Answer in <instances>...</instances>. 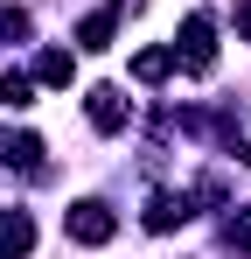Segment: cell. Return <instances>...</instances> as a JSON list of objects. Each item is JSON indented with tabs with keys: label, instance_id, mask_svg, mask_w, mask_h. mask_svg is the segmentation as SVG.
I'll list each match as a JSON object with an SVG mask.
<instances>
[{
	"label": "cell",
	"instance_id": "obj_1",
	"mask_svg": "<svg viewBox=\"0 0 251 259\" xmlns=\"http://www.w3.org/2000/svg\"><path fill=\"white\" fill-rule=\"evenodd\" d=\"M174 63L189 70V77H209L216 70V14L196 7L189 21H181V35H174Z\"/></svg>",
	"mask_w": 251,
	"mask_h": 259
},
{
	"label": "cell",
	"instance_id": "obj_2",
	"mask_svg": "<svg viewBox=\"0 0 251 259\" xmlns=\"http://www.w3.org/2000/svg\"><path fill=\"white\" fill-rule=\"evenodd\" d=\"M63 231H70L77 245H112V231H119V217H112V203H98V196H84V203H70V217H63Z\"/></svg>",
	"mask_w": 251,
	"mask_h": 259
},
{
	"label": "cell",
	"instance_id": "obj_3",
	"mask_svg": "<svg viewBox=\"0 0 251 259\" xmlns=\"http://www.w3.org/2000/svg\"><path fill=\"white\" fill-rule=\"evenodd\" d=\"M84 112H91V126H98V133H119L126 119H133V105H126V91H119V84H91Z\"/></svg>",
	"mask_w": 251,
	"mask_h": 259
},
{
	"label": "cell",
	"instance_id": "obj_4",
	"mask_svg": "<svg viewBox=\"0 0 251 259\" xmlns=\"http://www.w3.org/2000/svg\"><path fill=\"white\" fill-rule=\"evenodd\" d=\"M196 217V189H161L154 203H147V231H174V224H189Z\"/></svg>",
	"mask_w": 251,
	"mask_h": 259
},
{
	"label": "cell",
	"instance_id": "obj_5",
	"mask_svg": "<svg viewBox=\"0 0 251 259\" xmlns=\"http://www.w3.org/2000/svg\"><path fill=\"white\" fill-rule=\"evenodd\" d=\"M28 252H35V217L0 210V259H28Z\"/></svg>",
	"mask_w": 251,
	"mask_h": 259
},
{
	"label": "cell",
	"instance_id": "obj_6",
	"mask_svg": "<svg viewBox=\"0 0 251 259\" xmlns=\"http://www.w3.org/2000/svg\"><path fill=\"white\" fill-rule=\"evenodd\" d=\"M0 168H28V175H42V140H35V133L0 126Z\"/></svg>",
	"mask_w": 251,
	"mask_h": 259
},
{
	"label": "cell",
	"instance_id": "obj_7",
	"mask_svg": "<svg viewBox=\"0 0 251 259\" xmlns=\"http://www.w3.org/2000/svg\"><path fill=\"white\" fill-rule=\"evenodd\" d=\"M112 35H119V7L84 14V28H77V42H84V49H112Z\"/></svg>",
	"mask_w": 251,
	"mask_h": 259
},
{
	"label": "cell",
	"instance_id": "obj_8",
	"mask_svg": "<svg viewBox=\"0 0 251 259\" xmlns=\"http://www.w3.org/2000/svg\"><path fill=\"white\" fill-rule=\"evenodd\" d=\"M70 70H77V63H70V49H42V56H35V84H49V91L70 84Z\"/></svg>",
	"mask_w": 251,
	"mask_h": 259
},
{
	"label": "cell",
	"instance_id": "obj_9",
	"mask_svg": "<svg viewBox=\"0 0 251 259\" xmlns=\"http://www.w3.org/2000/svg\"><path fill=\"white\" fill-rule=\"evenodd\" d=\"M167 70H174V49H140V56H133V77H140V84H161Z\"/></svg>",
	"mask_w": 251,
	"mask_h": 259
},
{
	"label": "cell",
	"instance_id": "obj_10",
	"mask_svg": "<svg viewBox=\"0 0 251 259\" xmlns=\"http://www.w3.org/2000/svg\"><path fill=\"white\" fill-rule=\"evenodd\" d=\"M0 105H7V112H28V105H35V77L7 70V77H0Z\"/></svg>",
	"mask_w": 251,
	"mask_h": 259
},
{
	"label": "cell",
	"instance_id": "obj_11",
	"mask_svg": "<svg viewBox=\"0 0 251 259\" xmlns=\"http://www.w3.org/2000/svg\"><path fill=\"white\" fill-rule=\"evenodd\" d=\"M28 35H35V21L21 7H0V42H28Z\"/></svg>",
	"mask_w": 251,
	"mask_h": 259
},
{
	"label": "cell",
	"instance_id": "obj_12",
	"mask_svg": "<svg viewBox=\"0 0 251 259\" xmlns=\"http://www.w3.org/2000/svg\"><path fill=\"white\" fill-rule=\"evenodd\" d=\"M223 238H230V252H244V259H251V210L230 217V224H223Z\"/></svg>",
	"mask_w": 251,
	"mask_h": 259
},
{
	"label": "cell",
	"instance_id": "obj_13",
	"mask_svg": "<svg viewBox=\"0 0 251 259\" xmlns=\"http://www.w3.org/2000/svg\"><path fill=\"white\" fill-rule=\"evenodd\" d=\"M237 28H244V42H251V0H237Z\"/></svg>",
	"mask_w": 251,
	"mask_h": 259
}]
</instances>
